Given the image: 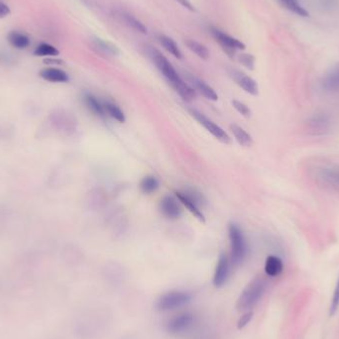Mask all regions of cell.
Wrapping results in <instances>:
<instances>
[{
    "instance_id": "13",
    "label": "cell",
    "mask_w": 339,
    "mask_h": 339,
    "mask_svg": "<svg viewBox=\"0 0 339 339\" xmlns=\"http://www.w3.org/2000/svg\"><path fill=\"white\" fill-rule=\"evenodd\" d=\"M191 82H192L195 90H197L202 95H204L205 98H207L209 100H213V101H216L218 99L217 93L214 91V90L211 87H209L207 84H205L204 81H201V80L196 79V78H191Z\"/></svg>"
},
{
    "instance_id": "15",
    "label": "cell",
    "mask_w": 339,
    "mask_h": 339,
    "mask_svg": "<svg viewBox=\"0 0 339 339\" xmlns=\"http://www.w3.org/2000/svg\"><path fill=\"white\" fill-rule=\"evenodd\" d=\"M84 100H85L87 107L91 110V112L100 117H104L106 115L105 110H104V106H103V102L100 101L93 94L87 93L84 97Z\"/></svg>"
},
{
    "instance_id": "23",
    "label": "cell",
    "mask_w": 339,
    "mask_h": 339,
    "mask_svg": "<svg viewBox=\"0 0 339 339\" xmlns=\"http://www.w3.org/2000/svg\"><path fill=\"white\" fill-rule=\"evenodd\" d=\"M119 16L121 17V19L124 22L126 23L129 27H131L132 29H134L136 31L140 32V33H143V34L147 33V28L145 27V25L141 22V21H139L134 16H132L131 14H128V13H125V12H121L119 14Z\"/></svg>"
},
{
    "instance_id": "8",
    "label": "cell",
    "mask_w": 339,
    "mask_h": 339,
    "mask_svg": "<svg viewBox=\"0 0 339 339\" xmlns=\"http://www.w3.org/2000/svg\"><path fill=\"white\" fill-rule=\"evenodd\" d=\"M230 275V263L225 254H221L213 276V284L216 288L223 287Z\"/></svg>"
},
{
    "instance_id": "2",
    "label": "cell",
    "mask_w": 339,
    "mask_h": 339,
    "mask_svg": "<svg viewBox=\"0 0 339 339\" xmlns=\"http://www.w3.org/2000/svg\"><path fill=\"white\" fill-rule=\"evenodd\" d=\"M266 290V282L261 277L253 279L240 294L237 308L238 310H248L254 307L263 296Z\"/></svg>"
},
{
    "instance_id": "27",
    "label": "cell",
    "mask_w": 339,
    "mask_h": 339,
    "mask_svg": "<svg viewBox=\"0 0 339 339\" xmlns=\"http://www.w3.org/2000/svg\"><path fill=\"white\" fill-rule=\"evenodd\" d=\"M185 197H187L191 201H193L195 204L197 205H199L200 207L204 206L205 204V199H204V196L202 193H200L199 191H197L196 189H192V187H189V189H185L184 191L181 192Z\"/></svg>"
},
{
    "instance_id": "3",
    "label": "cell",
    "mask_w": 339,
    "mask_h": 339,
    "mask_svg": "<svg viewBox=\"0 0 339 339\" xmlns=\"http://www.w3.org/2000/svg\"><path fill=\"white\" fill-rule=\"evenodd\" d=\"M231 257L235 265L241 264L247 255V243L242 229L236 223H230L228 226Z\"/></svg>"
},
{
    "instance_id": "1",
    "label": "cell",
    "mask_w": 339,
    "mask_h": 339,
    "mask_svg": "<svg viewBox=\"0 0 339 339\" xmlns=\"http://www.w3.org/2000/svg\"><path fill=\"white\" fill-rule=\"evenodd\" d=\"M151 56L159 70L163 73V76L167 79V81L171 84V86L179 93V95L183 100L192 101L197 97V93L194 88H192L181 79L180 74L173 67V65L164 55H162L159 51L154 49L151 51Z\"/></svg>"
},
{
    "instance_id": "24",
    "label": "cell",
    "mask_w": 339,
    "mask_h": 339,
    "mask_svg": "<svg viewBox=\"0 0 339 339\" xmlns=\"http://www.w3.org/2000/svg\"><path fill=\"white\" fill-rule=\"evenodd\" d=\"M185 45L192 52H194L201 59L207 60L209 58V51L203 44H201V43H199L195 40H186Z\"/></svg>"
},
{
    "instance_id": "30",
    "label": "cell",
    "mask_w": 339,
    "mask_h": 339,
    "mask_svg": "<svg viewBox=\"0 0 339 339\" xmlns=\"http://www.w3.org/2000/svg\"><path fill=\"white\" fill-rule=\"evenodd\" d=\"M323 179L325 181L333 183V184H339V170L334 169H325L323 172Z\"/></svg>"
},
{
    "instance_id": "32",
    "label": "cell",
    "mask_w": 339,
    "mask_h": 339,
    "mask_svg": "<svg viewBox=\"0 0 339 339\" xmlns=\"http://www.w3.org/2000/svg\"><path fill=\"white\" fill-rule=\"evenodd\" d=\"M232 104H233L234 108L238 112L240 113V114H242L243 116L249 117L251 115V110H250V108H249L248 106L245 103H243V102H241L239 100H233Z\"/></svg>"
},
{
    "instance_id": "25",
    "label": "cell",
    "mask_w": 339,
    "mask_h": 339,
    "mask_svg": "<svg viewBox=\"0 0 339 339\" xmlns=\"http://www.w3.org/2000/svg\"><path fill=\"white\" fill-rule=\"evenodd\" d=\"M59 54L60 52L56 47L48 43L40 44L34 51V55L37 57H56Z\"/></svg>"
},
{
    "instance_id": "7",
    "label": "cell",
    "mask_w": 339,
    "mask_h": 339,
    "mask_svg": "<svg viewBox=\"0 0 339 339\" xmlns=\"http://www.w3.org/2000/svg\"><path fill=\"white\" fill-rule=\"evenodd\" d=\"M191 114L196 118V120L202 124L204 128L212 135L214 136L217 140H219L220 142L224 143V144H229L230 143V137L226 133L225 131L218 126L217 124H215L212 120H210L209 118H207L205 115L203 113L199 112L195 109H191L190 110Z\"/></svg>"
},
{
    "instance_id": "5",
    "label": "cell",
    "mask_w": 339,
    "mask_h": 339,
    "mask_svg": "<svg viewBox=\"0 0 339 339\" xmlns=\"http://www.w3.org/2000/svg\"><path fill=\"white\" fill-rule=\"evenodd\" d=\"M211 34L216 42L221 46L226 54L230 57H234L236 51L245 49V44H243L241 41L229 36L218 29H211Z\"/></svg>"
},
{
    "instance_id": "17",
    "label": "cell",
    "mask_w": 339,
    "mask_h": 339,
    "mask_svg": "<svg viewBox=\"0 0 339 339\" xmlns=\"http://www.w3.org/2000/svg\"><path fill=\"white\" fill-rule=\"evenodd\" d=\"M322 84L326 91H339V65L335 66L324 77Z\"/></svg>"
},
{
    "instance_id": "20",
    "label": "cell",
    "mask_w": 339,
    "mask_h": 339,
    "mask_svg": "<svg viewBox=\"0 0 339 339\" xmlns=\"http://www.w3.org/2000/svg\"><path fill=\"white\" fill-rule=\"evenodd\" d=\"M103 106H104V110H105L106 115L110 116L111 118L115 119L116 121L120 123L125 122L126 118H125L124 113L115 103L110 102V101H103Z\"/></svg>"
},
{
    "instance_id": "9",
    "label": "cell",
    "mask_w": 339,
    "mask_h": 339,
    "mask_svg": "<svg viewBox=\"0 0 339 339\" xmlns=\"http://www.w3.org/2000/svg\"><path fill=\"white\" fill-rule=\"evenodd\" d=\"M160 209L162 213L170 218V219H177L182 213L181 205L179 202L173 196H165L160 203Z\"/></svg>"
},
{
    "instance_id": "34",
    "label": "cell",
    "mask_w": 339,
    "mask_h": 339,
    "mask_svg": "<svg viewBox=\"0 0 339 339\" xmlns=\"http://www.w3.org/2000/svg\"><path fill=\"white\" fill-rule=\"evenodd\" d=\"M11 13V10L7 4L0 1V19L7 17Z\"/></svg>"
},
{
    "instance_id": "21",
    "label": "cell",
    "mask_w": 339,
    "mask_h": 339,
    "mask_svg": "<svg viewBox=\"0 0 339 339\" xmlns=\"http://www.w3.org/2000/svg\"><path fill=\"white\" fill-rule=\"evenodd\" d=\"M160 43L174 57H176L177 59H181L182 56H181V50L172 38L162 35L160 36Z\"/></svg>"
},
{
    "instance_id": "29",
    "label": "cell",
    "mask_w": 339,
    "mask_h": 339,
    "mask_svg": "<svg viewBox=\"0 0 339 339\" xmlns=\"http://www.w3.org/2000/svg\"><path fill=\"white\" fill-rule=\"evenodd\" d=\"M339 309V276L335 285V289L331 297L330 306H329V316L334 317Z\"/></svg>"
},
{
    "instance_id": "12",
    "label": "cell",
    "mask_w": 339,
    "mask_h": 339,
    "mask_svg": "<svg viewBox=\"0 0 339 339\" xmlns=\"http://www.w3.org/2000/svg\"><path fill=\"white\" fill-rule=\"evenodd\" d=\"M265 273L267 276L275 278L280 276L284 271L283 260L275 255H270L267 257L265 262Z\"/></svg>"
},
{
    "instance_id": "31",
    "label": "cell",
    "mask_w": 339,
    "mask_h": 339,
    "mask_svg": "<svg viewBox=\"0 0 339 339\" xmlns=\"http://www.w3.org/2000/svg\"><path fill=\"white\" fill-rule=\"evenodd\" d=\"M239 62L249 69H254L255 67V58L251 54H241L238 56Z\"/></svg>"
},
{
    "instance_id": "26",
    "label": "cell",
    "mask_w": 339,
    "mask_h": 339,
    "mask_svg": "<svg viewBox=\"0 0 339 339\" xmlns=\"http://www.w3.org/2000/svg\"><path fill=\"white\" fill-rule=\"evenodd\" d=\"M330 121L328 120V117L322 114H317L311 119V126L314 130L317 131H324L328 129Z\"/></svg>"
},
{
    "instance_id": "6",
    "label": "cell",
    "mask_w": 339,
    "mask_h": 339,
    "mask_svg": "<svg viewBox=\"0 0 339 339\" xmlns=\"http://www.w3.org/2000/svg\"><path fill=\"white\" fill-rule=\"evenodd\" d=\"M194 324L195 316L191 313H182L168 321L167 330L171 334H181L189 331Z\"/></svg>"
},
{
    "instance_id": "19",
    "label": "cell",
    "mask_w": 339,
    "mask_h": 339,
    "mask_svg": "<svg viewBox=\"0 0 339 339\" xmlns=\"http://www.w3.org/2000/svg\"><path fill=\"white\" fill-rule=\"evenodd\" d=\"M278 1L283 7H285L286 9L298 16L308 17L310 15L309 12L300 5L298 0H278Z\"/></svg>"
},
{
    "instance_id": "35",
    "label": "cell",
    "mask_w": 339,
    "mask_h": 339,
    "mask_svg": "<svg viewBox=\"0 0 339 339\" xmlns=\"http://www.w3.org/2000/svg\"><path fill=\"white\" fill-rule=\"evenodd\" d=\"M175 1L180 3L182 7L189 9L190 11H195V7L193 6V4L189 0H175Z\"/></svg>"
},
{
    "instance_id": "4",
    "label": "cell",
    "mask_w": 339,
    "mask_h": 339,
    "mask_svg": "<svg viewBox=\"0 0 339 339\" xmlns=\"http://www.w3.org/2000/svg\"><path fill=\"white\" fill-rule=\"evenodd\" d=\"M192 299V295L184 291H172L164 294L157 302V309L162 312L173 311L183 307Z\"/></svg>"
},
{
    "instance_id": "10",
    "label": "cell",
    "mask_w": 339,
    "mask_h": 339,
    "mask_svg": "<svg viewBox=\"0 0 339 339\" xmlns=\"http://www.w3.org/2000/svg\"><path fill=\"white\" fill-rule=\"evenodd\" d=\"M230 76L235 81V83L246 92H248L252 95H257L259 92L258 85L257 83L250 78L247 74H245L242 71H239L237 69H231Z\"/></svg>"
},
{
    "instance_id": "22",
    "label": "cell",
    "mask_w": 339,
    "mask_h": 339,
    "mask_svg": "<svg viewBox=\"0 0 339 339\" xmlns=\"http://www.w3.org/2000/svg\"><path fill=\"white\" fill-rule=\"evenodd\" d=\"M160 186L158 179L154 176H147L140 182V189L142 193L150 195L156 192Z\"/></svg>"
},
{
    "instance_id": "18",
    "label": "cell",
    "mask_w": 339,
    "mask_h": 339,
    "mask_svg": "<svg viewBox=\"0 0 339 339\" xmlns=\"http://www.w3.org/2000/svg\"><path fill=\"white\" fill-rule=\"evenodd\" d=\"M230 130L233 133L237 142L243 147H250L253 144V139L248 132H246L242 127L237 124H231Z\"/></svg>"
},
{
    "instance_id": "11",
    "label": "cell",
    "mask_w": 339,
    "mask_h": 339,
    "mask_svg": "<svg viewBox=\"0 0 339 339\" xmlns=\"http://www.w3.org/2000/svg\"><path fill=\"white\" fill-rule=\"evenodd\" d=\"M40 77L50 83H68V73L63 69L57 68H47L40 71Z\"/></svg>"
},
{
    "instance_id": "16",
    "label": "cell",
    "mask_w": 339,
    "mask_h": 339,
    "mask_svg": "<svg viewBox=\"0 0 339 339\" xmlns=\"http://www.w3.org/2000/svg\"><path fill=\"white\" fill-rule=\"evenodd\" d=\"M7 40L10 43V45L18 50L26 49L30 45V38L26 34L18 31L10 32L8 34Z\"/></svg>"
},
{
    "instance_id": "14",
    "label": "cell",
    "mask_w": 339,
    "mask_h": 339,
    "mask_svg": "<svg viewBox=\"0 0 339 339\" xmlns=\"http://www.w3.org/2000/svg\"><path fill=\"white\" fill-rule=\"evenodd\" d=\"M176 196L179 200V202L181 204H183L200 221L202 222H204L205 221V217H204V214L201 209V207L199 205L195 204L193 201H191L187 197H185L181 192H177L176 193Z\"/></svg>"
},
{
    "instance_id": "28",
    "label": "cell",
    "mask_w": 339,
    "mask_h": 339,
    "mask_svg": "<svg viewBox=\"0 0 339 339\" xmlns=\"http://www.w3.org/2000/svg\"><path fill=\"white\" fill-rule=\"evenodd\" d=\"M93 44L95 46V48H97L98 50L102 51L103 53L107 54V55H111V56H115L119 53V50L115 47V46L108 43V42H105L99 38H95L93 40Z\"/></svg>"
},
{
    "instance_id": "33",
    "label": "cell",
    "mask_w": 339,
    "mask_h": 339,
    "mask_svg": "<svg viewBox=\"0 0 339 339\" xmlns=\"http://www.w3.org/2000/svg\"><path fill=\"white\" fill-rule=\"evenodd\" d=\"M252 317H253V313H251V312L243 315L238 321V328H242V327L246 326L248 324L249 321L252 319Z\"/></svg>"
}]
</instances>
